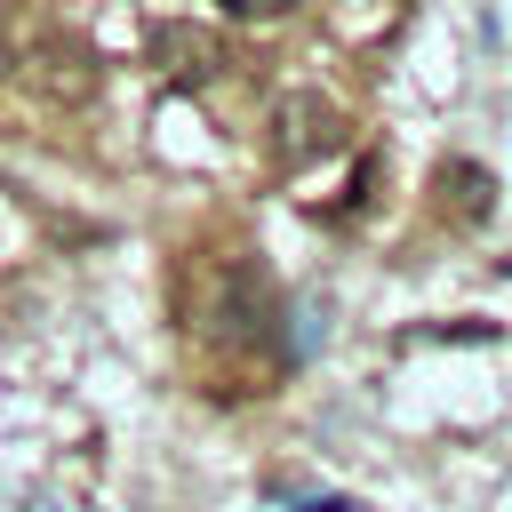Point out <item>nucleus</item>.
I'll return each instance as SVG.
<instances>
[{"label":"nucleus","mask_w":512,"mask_h":512,"mask_svg":"<svg viewBox=\"0 0 512 512\" xmlns=\"http://www.w3.org/2000/svg\"><path fill=\"white\" fill-rule=\"evenodd\" d=\"M224 16H240V24H272V16H288L296 0H216Z\"/></svg>","instance_id":"obj_5"},{"label":"nucleus","mask_w":512,"mask_h":512,"mask_svg":"<svg viewBox=\"0 0 512 512\" xmlns=\"http://www.w3.org/2000/svg\"><path fill=\"white\" fill-rule=\"evenodd\" d=\"M152 64H160L168 80H192V88H200V80L224 72V40H216L208 24H160V32H152Z\"/></svg>","instance_id":"obj_2"},{"label":"nucleus","mask_w":512,"mask_h":512,"mask_svg":"<svg viewBox=\"0 0 512 512\" xmlns=\"http://www.w3.org/2000/svg\"><path fill=\"white\" fill-rule=\"evenodd\" d=\"M344 144V112L320 96V88H288L280 104H272V160L280 168H304V160H320V152H336Z\"/></svg>","instance_id":"obj_1"},{"label":"nucleus","mask_w":512,"mask_h":512,"mask_svg":"<svg viewBox=\"0 0 512 512\" xmlns=\"http://www.w3.org/2000/svg\"><path fill=\"white\" fill-rule=\"evenodd\" d=\"M440 192H448V208H456V216H488V192H496V184H488V168L448 160V168H440Z\"/></svg>","instance_id":"obj_4"},{"label":"nucleus","mask_w":512,"mask_h":512,"mask_svg":"<svg viewBox=\"0 0 512 512\" xmlns=\"http://www.w3.org/2000/svg\"><path fill=\"white\" fill-rule=\"evenodd\" d=\"M216 336L224 344H264L272 336V296H264V280L248 264L224 272V288H216Z\"/></svg>","instance_id":"obj_3"},{"label":"nucleus","mask_w":512,"mask_h":512,"mask_svg":"<svg viewBox=\"0 0 512 512\" xmlns=\"http://www.w3.org/2000/svg\"><path fill=\"white\" fill-rule=\"evenodd\" d=\"M8 64H16V56H8V40H0V72H8Z\"/></svg>","instance_id":"obj_6"},{"label":"nucleus","mask_w":512,"mask_h":512,"mask_svg":"<svg viewBox=\"0 0 512 512\" xmlns=\"http://www.w3.org/2000/svg\"><path fill=\"white\" fill-rule=\"evenodd\" d=\"M8 8H24V0H0V16H8Z\"/></svg>","instance_id":"obj_7"}]
</instances>
